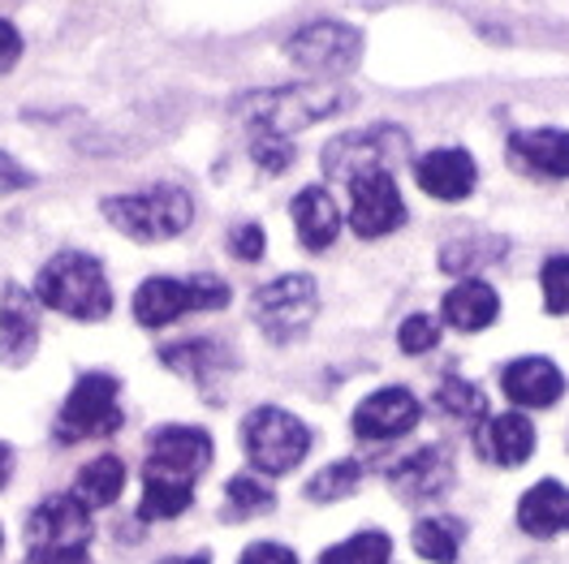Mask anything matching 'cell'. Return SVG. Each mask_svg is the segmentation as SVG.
Wrapping results in <instances>:
<instances>
[{
    "mask_svg": "<svg viewBox=\"0 0 569 564\" xmlns=\"http://www.w3.org/2000/svg\"><path fill=\"white\" fill-rule=\"evenodd\" d=\"M346 104H350V91H341V82H293V87H277V91L242 95L233 112L254 134L289 139L293 130H307Z\"/></svg>",
    "mask_w": 569,
    "mask_h": 564,
    "instance_id": "obj_1",
    "label": "cell"
},
{
    "mask_svg": "<svg viewBox=\"0 0 569 564\" xmlns=\"http://www.w3.org/2000/svg\"><path fill=\"white\" fill-rule=\"evenodd\" d=\"M36 302L57 315L100 323L112 311V284L104 276V263L91 254H78V250L48 259L36 276Z\"/></svg>",
    "mask_w": 569,
    "mask_h": 564,
    "instance_id": "obj_2",
    "label": "cell"
},
{
    "mask_svg": "<svg viewBox=\"0 0 569 564\" xmlns=\"http://www.w3.org/2000/svg\"><path fill=\"white\" fill-rule=\"evenodd\" d=\"M108 224L134 242H169L186 233V224L194 220V203L181 185H151L139 194H112L104 199Z\"/></svg>",
    "mask_w": 569,
    "mask_h": 564,
    "instance_id": "obj_3",
    "label": "cell"
},
{
    "mask_svg": "<svg viewBox=\"0 0 569 564\" xmlns=\"http://www.w3.org/2000/svg\"><path fill=\"white\" fill-rule=\"evenodd\" d=\"M316 311H320V293H316V281L311 276H277L272 284L254 289L250 298V315L259 323V332L272 341V345H293L311 332L316 323Z\"/></svg>",
    "mask_w": 569,
    "mask_h": 564,
    "instance_id": "obj_4",
    "label": "cell"
},
{
    "mask_svg": "<svg viewBox=\"0 0 569 564\" xmlns=\"http://www.w3.org/2000/svg\"><path fill=\"white\" fill-rule=\"evenodd\" d=\"M242 444L254 470L263 474H289L311 453V426L293 419L281 405H259L242 423Z\"/></svg>",
    "mask_w": 569,
    "mask_h": 564,
    "instance_id": "obj_5",
    "label": "cell"
},
{
    "mask_svg": "<svg viewBox=\"0 0 569 564\" xmlns=\"http://www.w3.org/2000/svg\"><path fill=\"white\" fill-rule=\"evenodd\" d=\"M126 423V410H121V384L104 375V371H91L82 375L70 389L61 414H57V440L61 444H78V440H96V435H112L117 426Z\"/></svg>",
    "mask_w": 569,
    "mask_h": 564,
    "instance_id": "obj_6",
    "label": "cell"
},
{
    "mask_svg": "<svg viewBox=\"0 0 569 564\" xmlns=\"http://www.w3.org/2000/svg\"><path fill=\"white\" fill-rule=\"evenodd\" d=\"M410 139L397 125H367V130H350L323 147V173L332 181H355L362 173H392V160L406 155Z\"/></svg>",
    "mask_w": 569,
    "mask_h": 564,
    "instance_id": "obj_7",
    "label": "cell"
},
{
    "mask_svg": "<svg viewBox=\"0 0 569 564\" xmlns=\"http://www.w3.org/2000/svg\"><path fill=\"white\" fill-rule=\"evenodd\" d=\"M284 57L298 70L316 73L323 82H337L358 70L362 61V36L346 22H311L298 36L284 39Z\"/></svg>",
    "mask_w": 569,
    "mask_h": 564,
    "instance_id": "obj_8",
    "label": "cell"
},
{
    "mask_svg": "<svg viewBox=\"0 0 569 564\" xmlns=\"http://www.w3.org/2000/svg\"><path fill=\"white\" fill-rule=\"evenodd\" d=\"M208 461H212V435L203 426L169 423L156 426L147 440V474L194 483L208 470Z\"/></svg>",
    "mask_w": 569,
    "mask_h": 564,
    "instance_id": "obj_9",
    "label": "cell"
},
{
    "mask_svg": "<svg viewBox=\"0 0 569 564\" xmlns=\"http://www.w3.org/2000/svg\"><path fill=\"white\" fill-rule=\"evenodd\" d=\"M406 224V203L392 173H362L350 181V229L358 238H389Z\"/></svg>",
    "mask_w": 569,
    "mask_h": 564,
    "instance_id": "obj_10",
    "label": "cell"
},
{
    "mask_svg": "<svg viewBox=\"0 0 569 564\" xmlns=\"http://www.w3.org/2000/svg\"><path fill=\"white\" fill-rule=\"evenodd\" d=\"M31 547H87L91 543V508L78 495H48L27 517Z\"/></svg>",
    "mask_w": 569,
    "mask_h": 564,
    "instance_id": "obj_11",
    "label": "cell"
},
{
    "mask_svg": "<svg viewBox=\"0 0 569 564\" xmlns=\"http://www.w3.org/2000/svg\"><path fill=\"white\" fill-rule=\"evenodd\" d=\"M419 414H423L419 396L410 389H380L355 410V435L371 444H389V440H401L406 431H415Z\"/></svg>",
    "mask_w": 569,
    "mask_h": 564,
    "instance_id": "obj_12",
    "label": "cell"
},
{
    "mask_svg": "<svg viewBox=\"0 0 569 564\" xmlns=\"http://www.w3.org/2000/svg\"><path fill=\"white\" fill-rule=\"evenodd\" d=\"M449 483H453V461H449V449H440V444H427L389 470V487L406 504L436 500V495L449 492Z\"/></svg>",
    "mask_w": 569,
    "mask_h": 564,
    "instance_id": "obj_13",
    "label": "cell"
},
{
    "mask_svg": "<svg viewBox=\"0 0 569 564\" xmlns=\"http://www.w3.org/2000/svg\"><path fill=\"white\" fill-rule=\"evenodd\" d=\"M415 181L423 185L431 199H440V203H462V199L475 194L479 164L470 160V151H462V147H436V151H427L423 160L415 164Z\"/></svg>",
    "mask_w": 569,
    "mask_h": 564,
    "instance_id": "obj_14",
    "label": "cell"
},
{
    "mask_svg": "<svg viewBox=\"0 0 569 564\" xmlns=\"http://www.w3.org/2000/svg\"><path fill=\"white\" fill-rule=\"evenodd\" d=\"M39 345V302L31 289L9 284L0 298V362L22 366L36 357Z\"/></svg>",
    "mask_w": 569,
    "mask_h": 564,
    "instance_id": "obj_15",
    "label": "cell"
},
{
    "mask_svg": "<svg viewBox=\"0 0 569 564\" xmlns=\"http://www.w3.org/2000/svg\"><path fill=\"white\" fill-rule=\"evenodd\" d=\"M500 389L513 405L522 410H548L561 401L566 392V375L557 371V362L548 357H513L505 371H500Z\"/></svg>",
    "mask_w": 569,
    "mask_h": 564,
    "instance_id": "obj_16",
    "label": "cell"
},
{
    "mask_svg": "<svg viewBox=\"0 0 569 564\" xmlns=\"http://www.w3.org/2000/svg\"><path fill=\"white\" fill-rule=\"evenodd\" d=\"M475 453L492 465L518 470L535 453V426L527 414H497L475 431Z\"/></svg>",
    "mask_w": 569,
    "mask_h": 564,
    "instance_id": "obj_17",
    "label": "cell"
},
{
    "mask_svg": "<svg viewBox=\"0 0 569 564\" xmlns=\"http://www.w3.org/2000/svg\"><path fill=\"white\" fill-rule=\"evenodd\" d=\"M518 526L535 534V538H552V534H569V487L557 479H543L527 487L518 500Z\"/></svg>",
    "mask_w": 569,
    "mask_h": 564,
    "instance_id": "obj_18",
    "label": "cell"
},
{
    "mask_svg": "<svg viewBox=\"0 0 569 564\" xmlns=\"http://www.w3.org/2000/svg\"><path fill=\"white\" fill-rule=\"evenodd\" d=\"M293 229H298V242L307 250H328L341 233V208L337 199L323 190V185H307L298 199H293Z\"/></svg>",
    "mask_w": 569,
    "mask_h": 564,
    "instance_id": "obj_19",
    "label": "cell"
},
{
    "mask_svg": "<svg viewBox=\"0 0 569 564\" xmlns=\"http://www.w3.org/2000/svg\"><path fill=\"white\" fill-rule=\"evenodd\" d=\"M440 315H445V323H453L458 332H483L500 315L497 289L488 281H479V276H466V281H458L445 293Z\"/></svg>",
    "mask_w": 569,
    "mask_h": 564,
    "instance_id": "obj_20",
    "label": "cell"
},
{
    "mask_svg": "<svg viewBox=\"0 0 569 564\" xmlns=\"http://www.w3.org/2000/svg\"><path fill=\"white\" fill-rule=\"evenodd\" d=\"M513 155L539 177H569V130H518L513 134Z\"/></svg>",
    "mask_w": 569,
    "mask_h": 564,
    "instance_id": "obj_21",
    "label": "cell"
},
{
    "mask_svg": "<svg viewBox=\"0 0 569 564\" xmlns=\"http://www.w3.org/2000/svg\"><path fill=\"white\" fill-rule=\"evenodd\" d=\"M186 311H194L190 306V284L173 281V276H151L134 293V319L142 328H164V323L181 319Z\"/></svg>",
    "mask_w": 569,
    "mask_h": 564,
    "instance_id": "obj_22",
    "label": "cell"
},
{
    "mask_svg": "<svg viewBox=\"0 0 569 564\" xmlns=\"http://www.w3.org/2000/svg\"><path fill=\"white\" fill-rule=\"evenodd\" d=\"M160 362H164L169 371L186 375V380L203 384V389H212L216 375H220V371H229V353L220 350L216 341H208V336H194V341L164 345V350H160Z\"/></svg>",
    "mask_w": 569,
    "mask_h": 564,
    "instance_id": "obj_23",
    "label": "cell"
},
{
    "mask_svg": "<svg viewBox=\"0 0 569 564\" xmlns=\"http://www.w3.org/2000/svg\"><path fill=\"white\" fill-rule=\"evenodd\" d=\"M126 487V461L104 453V457L87 461L73 479V495L87 504V508H108Z\"/></svg>",
    "mask_w": 569,
    "mask_h": 564,
    "instance_id": "obj_24",
    "label": "cell"
},
{
    "mask_svg": "<svg viewBox=\"0 0 569 564\" xmlns=\"http://www.w3.org/2000/svg\"><path fill=\"white\" fill-rule=\"evenodd\" d=\"M466 526L458 517H423L415 526V552L431 564H458Z\"/></svg>",
    "mask_w": 569,
    "mask_h": 564,
    "instance_id": "obj_25",
    "label": "cell"
},
{
    "mask_svg": "<svg viewBox=\"0 0 569 564\" xmlns=\"http://www.w3.org/2000/svg\"><path fill=\"white\" fill-rule=\"evenodd\" d=\"M194 500V483H178V479H160V474H147V487H142L139 517L142 522H169L190 508Z\"/></svg>",
    "mask_w": 569,
    "mask_h": 564,
    "instance_id": "obj_26",
    "label": "cell"
},
{
    "mask_svg": "<svg viewBox=\"0 0 569 564\" xmlns=\"http://www.w3.org/2000/svg\"><path fill=\"white\" fill-rule=\"evenodd\" d=\"M392 556V538L385 530H362L355 538L328 547L320 556V564H389Z\"/></svg>",
    "mask_w": 569,
    "mask_h": 564,
    "instance_id": "obj_27",
    "label": "cell"
},
{
    "mask_svg": "<svg viewBox=\"0 0 569 564\" xmlns=\"http://www.w3.org/2000/svg\"><path fill=\"white\" fill-rule=\"evenodd\" d=\"M277 508V495L268 492L259 479H229V487H224V517H233V522H247V517H259V513H272Z\"/></svg>",
    "mask_w": 569,
    "mask_h": 564,
    "instance_id": "obj_28",
    "label": "cell"
},
{
    "mask_svg": "<svg viewBox=\"0 0 569 564\" xmlns=\"http://www.w3.org/2000/svg\"><path fill=\"white\" fill-rule=\"evenodd\" d=\"M358 483H362V465L350 457H341V461H332V465H323L320 474L307 483V500H316V504L346 500V495L358 492Z\"/></svg>",
    "mask_w": 569,
    "mask_h": 564,
    "instance_id": "obj_29",
    "label": "cell"
},
{
    "mask_svg": "<svg viewBox=\"0 0 569 564\" xmlns=\"http://www.w3.org/2000/svg\"><path fill=\"white\" fill-rule=\"evenodd\" d=\"M436 405H440L445 414L462 419V423H479V419L488 414L483 392L475 389V384H466V380H458V375H449V380L436 389Z\"/></svg>",
    "mask_w": 569,
    "mask_h": 564,
    "instance_id": "obj_30",
    "label": "cell"
},
{
    "mask_svg": "<svg viewBox=\"0 0 569 564\" xmlns=\"http://www.w3.org/2000/svg\"><path fill=\"white\" fill-rule=\"evenodd\" d=\"M539 284H543V306L552 315H569V254L548 259L539 272Z\"/></svg>",
    "mask_w": 569,
    "mask_h": 564,
    "instance_id": "obj_31",
    "label": "cell"
},
{
    "mask_svg": "<svg viewBox=\"0 0 569 564\" xmlns=\"http://www.w3.org/2000/svg\"><path fill=\"white\" fill-rule=\"evenodd\" d=\"M397 345L406 353H427L440 345V323L431 315H410L397 328Z\"/></svg>",
    "mask_w": 569,
    "mask_h": 564,
    "instance_id": "obj_32",
    "label": "cell"
},
{
    "mask_svg": "<svg viewBox=\"0 0 569 564\" xmlns=\"http://www.w3.org/2000/svg\"><path fill=\"white\" fill-rule=\"evenodd\" d=\"M250 160H254L263 173H284L289 160H293L289 139H281V134H254V142H250Z\"/></svg>",
    "mask_w": 569,
    "mask_h": 564,
    "instance_id": "obj_33",
    "label": "cell"
},
{
    "mask_svg": "<svg viewBox=\"0 0 569 564\" xmlns=\"http://www.w3.org/2000/svg\"><path fill=\"white\" fill-rule=\"evenodd\" d=\"M190 306L194 311H220V306H229V284L220 281V276H190Z\"/></svg>",
    "mask_w": 569,
    "mask_h": 564,
    "instance_id": "obj_34",
    "label": "cell"
},
{
    "mask_svg": "<svg viewBox=\"0 0 569 564\" xmlns=\"http://www.w3.org/2000/svg\"><path fill=\"white\" fill-rule=\"evenodd\" d=\"M497 246V242H453V246H445V259H440V268L445 272H470V268H479V263H492V254H479V250Z\"/></svg>",
    "mask_w": 569,
    "mask_h": 564,
    "instance_id": "obj_35",
    "label": "cell"
},
{
    "mask_svg": "<svg viewBox=\"0 0 569 564\" xmlns=\"http://www.w3.org/2000/svg\"><path fill=\"white\" fill-rule=\"evenodd\" d=\"M229 246H233V254H238L242 263H254V259H263L268 238H263V229H259V224H238V229L229 233Z\"/></svg>",
    "mask_w": 569,
    "mask_h": 564,
    "instance_id": "obj_36",
    "label": "cell"
},
{
    "mask_svg": "<svg viewBox=\"0 0 569 564\" xmlns=\"http://www.w3.org/2000/svg\"><path fill=\"white\" fill-rule=\"evenodd\" d=\"M238 564H298V556L281 543H250Z\"/></svg>",
    "mask_w": 569,
    "mask_h": 564,
    "instance_id": "obj_37",
    "label": "cell"
},
{
    "mask_svg": "<svg viewBox=\"0 0 569 564\" xmlns=\"http://www.w3.org/2000/svg\"><path fill=\"white\" fill-rule=\"evenodd\" d=\"M31 564H91L87 547H31Z\"/></svg>",
    "mask_w": 569,
    "mask_h": 564,
    "instance_id": "obj_38",
    "label": "cell"
},
{
    "mask_svg": "<svg viewBox=\"0 0 569 564\" xmlns=\"http://www.w3.org/2000/svg\"><path fill=\"white\" fill-rule=\"evenodd\" d=\"M18 61H22V36H18L13 22L0 18V73H9Z\"/></svg>",
    "mask_w": 569,
    "mask_h": 564,
    "instance_id": "obj_39",
    "label": "cell"
},
{
    "mask_svg": "<svg viewBox=\"0 0 569 564\" xmlns=\"http://www.w3.org/2000/svg\"><path fill=\"white\" fill-rule=\"evenodd\" d=\"M31 185V173L9 155V151H0V194H13V190H27Z\"/></svg>",
    "mask_w": 569,
    "mask_h": 564,
    "instance_id": "obj_40",
    "label": "cell"
},
{
    "mask_svg": "<svg viewBox=\"0 0 569 564\" xmlns=\"http://www.w3.org/2000/svg\"><path fill=\"white\" fill-rule=\"evenodd\" d=\"M9 479H13V449L0 444V492L9 487Z\"/></svg>",
    "mask_w": 569,
    "mask_h": 564,
    "instance_id": "obj_41",
    "label": "cell"
},
{
    "mask_svg": "<svg viewBox=\"0 0 569 564\" xmlns=\"http://www.w3.org/2000/svg\"><path fill=\"white\" fill-rule=\"evenodd\" d=\"M160 564H212L208 556H169V561H160Z\"/></svg>",
    "mask_w": 569,
    "mask_h": 564,
    "instance_id": "obj_42",
    "label": "cell"
},
{
    "mask_svg": "<svg viewBox=\"0 0 569 564\" xmlns=\"http://www.w3.org/2000/svg\"><path fill=\"white\" fill-rule=\"evenodd\" d=\"M0 547H4V534H0Z\"/></svg>",
    "mask_w": 569,
    "mask_h": 564,
    "instance_id": "obj_43",
    "label": "cell"
}]
</instances>
